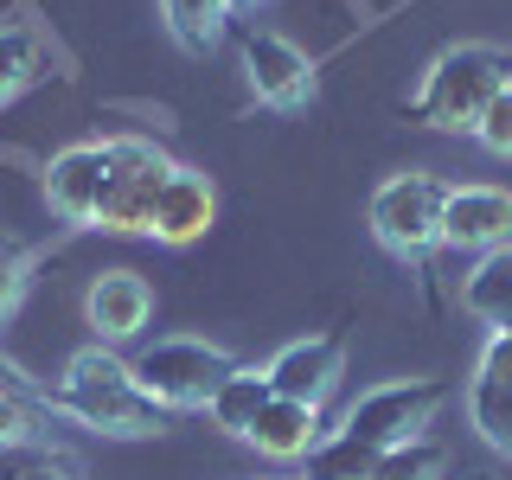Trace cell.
I'll return each instance as SVG.
<instances>
[{"mask_svg": "<svg viewBox=\"0 0 512 480\" xmlns=\"http://www.w3.org/2000/svg\"><path fill=\"white\" fill-rule=\"evenodd\" d=\"M455 480H500V474H487V468H468V474H455Z\"/></svg>", "mask_w": 512, "mask_h": 480, "instance_id": "obj_25", "label": "cell"}, {"mask_svg": "<svg viewBox=\"0 0 512 480\" xmlns=\"http://www.w3.org/2000/svg\"><path fill=\"white\" fill-rule=\"evenodd\" d=\"M448 404V384L442 378H397V384H372L359 404L346 410V436L372 442V448H397L429 436V423Z\"/></svg>", "mask_w": 512, "mask_h": 480, "instance_id": "obj_6", "label": "cell"}, {"mask_svg": "<svg viewBox=\"0 0 512 480\" xmlns=\"http://www.w3.org/2000/svg\"><path fill=\"white\" fill-rule=\"evenodd\" d=\"M372 480H448V448L436 436H416L397 448H378Z\"/></svg>", "mask_w": 512, "mask_h": 480, "instance_id": "obj_18", "label": "cell"}, {"mask_svg": "<svg viewBox=\"0 0 512 480\" xmlns=\"http://www.w3.org/2000/svg\"><path fill=\"white\" fill-rule=\"evenodd\" d=\"M103 205H96V231H122V237H148V218H154V199L167 186L173 160L141 135H109L103 141Z\"/></svg>", "mask_w": 512, "mask_h": 480, "instance_id": "obj_4", "label": "cell"}, {"mask_svg": "<svg viewBox=\"0 0 512 480\" xmlns=\"http://www.w3.org/2000/svg\"><path fill=\"white\" fill-rule=\"evenodd\" d=\"M269 397H276V391H269V372H263V365H231V378L212 391V404H205V410H212L218 429H231V436H250V423L263 416Z\"/></svg>", "mask_w": 512, "mask_h": 480, "instance_id": "obj_14", "label": "cell"}, {"mask_svg": "<svg viewBox=\"0 0 512 480\" xmlns=\"http://www.w3.org/2000/svg\"><path fill=\"white\" fill-rule=\"evenodd\" d=\"M263 372H269V391H276V397H295V404L320 410L333 391H340V378H346V340H340V333L295 340V346H282Z\"/></svg>", "mask_w": 512, "mask_h": 480, "instance_id": "obj_8", "label": "cell"}, {"mask_svg": "<svg viewBox=\"0 0 512 480\" xmlns=\"http://www.w3.org/2000/svg\"><path fill=\"white\" fill-rule=\"evenodd\" d=\"M231 7H237V13H244V7H256V0H231Z\"/></svg>", "mask_w": 512, "mask_h": 480, "instance_id": "obj_26", "label": "cell"}, {"mask_svg": "<svg viewBox=\"0 0 512 480\" xmlns=\"http://www.w3.org/2000/svg\"><path fill=\"white\" fill-rule=\"evenodd\" d=\"M442 205H448V186L436 173H391L372 192V237L404 263H423L442 244Z\"/></svg>", "mask_w": 512, "mask_h": 480, "instance_id": "obj_5", "label": "cell"}, {"mask_svg": "<svg viewBox=\"0 0 512 480\" xmlns=\"http://www.w3.org/2000/svg\"><path fill=\"white\" fill-rule=\"evenodd\" d=\"M231 352L212 346V340H192V333H173V340H154L148 352H135V384L154 397L160 410H205L212 404V391L224 378H231Z\"/></svg>", "mask_w": 512, "mask_h": 480, "instance_id": "obj_3", "label": "cell"}, {"mask_svg": "<svg viewBox=\"0 0 512 480\" xmlns=\"http://www.w3.org/2000/svg\"><path fill=\"white\" fill-rule=\"evenodd\" d=\"M103 141H77V148H58L52 167H45V205L64 224H96V205H103Z\"/></svg>", "mask_w": 512, "mask_h": 480, "instance_id": "obj_11", "label": "cell"}, {"mask_svg": "<svg viewBox=\"0 0 512 480\" xmlns=\"http://www.w3.org/2000/svg\"><path fill=\"white\" fill-rule=\"evenodd\" d=\"M244 77L256 90V103L269 109H308L314 103V58L301 52L295 39H282V32H244Z\"/></svg>", "mask_w": 512, "mask_h": 480, "instance_id": "obj_7", "label": "cell"}, {"mask_svg": "<svg viewBox=\"0 0 512 480\" xmlns=\"http://www.w3.org/2000/svg\"><path fill=\"white\" fill-rule=\"evenodd\" d=\"M256 455H269V461H308L320 442H327V423H320V410L314 404H295V397H269L263 416L250 423V436H244Z\"/></svg>", "mask_w": 512, "mask_h": 480, "instance_id": "obj_13", "label": "cell"}, {"mask_svg": "<svg viewBox=\"0 0 512 480\" xmlns=\"http://www.w3.org/2000/svg\"><path fill=\"white\" fill-rule=\"evenodd\" d=\"M461 301H468L474 320H487L493 333L512 327V244L506 250H487L480 256V269L468 276V288H461Z\"/></svg>", "mask_w": 512, "mask_h": 480, "instance_id": "obj_15", "label": "cell"}, {"mask_svg": "<svg viewBox=\"0 0 512 480\" xmlns=\"http://www.w3.org/2000/svg\"><path fill=\"white\" fill-rule=\"evenodd\" d=\"M13 480H77V468H71L64 455H52V448H45V455H32V461H26V468L13 474Z\"/></svg>", "mask_w": 512, "mask_h": 480, "instance_id": "obj_22", "label": "cell"}, {"mask_svg": "<svg viewBox=\"0 0 512 480\" xmlns=\"http://www.w3.org/2000/svg\"><path fill=\"white\" fill-rule=\"evenodd\" d=\"M160 13H167V32L180 39V52H212L237 7L231 0H160Z\"/></svg>", "mask_w": 512, "mask_h": 480, "instance_id": "obj_16", "label": "cell"}, {"mask_svg": "<svg viewBox=\"0 0 512 480\" xmlns=\"http://www.w3.org/2000/svg\"><path fill=\"white\" fill-rule=\"evenodd\" d=\"M20 288H26V269H20V256L0 244V314H7L13 301H20Z\"/></svg>", "mask_w": 512, "mask_h": 480, "instance_id": "obj_23", "label": "cell"}, {"mask_svg": "<svg viewBox=\"0 0 512 480\" xmlns=\"http://www.w3.org/2000/svg\"><path fill=\"white\" fill-rule=\"evenodd\" d=\"M512 84V58L493 52V45H461V52H442L429 64L423 90H416L410 116L442 128V135H474L487 103Z\"/></svg>", "mask_w": 512, "mask_h": 480, "instance_id": "obj_2", "label": "cell"}, {"mask_svg": "<svg viewBox=\"0 0 512 480\" xmlns=\"http://www.w3.org/2000/svg\"><path fill=\"white\" fill-rule=\"evenodd\" d=\"M0 397H26V378H20V372H13V365H7V359H0Z\"/></svg>", "mask_w": 512, "mask_h": 480, "instance_id": "obj_24", "label": "cell"}, {"mask_svg": "<svg viewBox=\"0 0 512 480\" xmlns=\"http://www.w3.org/2000/svg\"><path fill=\"white\" fill-rule=\"evenodd\" d=\"M468 423L480 429V442L512 455V378H493V372H474L468 384Z\"/></svg>", "mask_w": 512, "mask_h": 480, "instance_id": "obj_17", "label": "cell"}, {"mask_svg": "<svg viewBox=\"0 0 512 480\" xmlns=\"http://www.w3.org/2000/svg\"><path fill=\"white\" fill-rule=\"evenodd\" d=\"M442 244L448 250H506L512 244V192L500 186H448L442 205Z\"/></svg>", "mask_w": 512, "mask_h": 480, "instance_id": "obj_9", "label": "cell"}, {"mask_svg": "<svg viewBox=\"0 0 512 480\" xmlns=\"http://www.w3.org/2000/svg\"><path fill=\"white\" fill-rule=\"evenodd\" d=\"M212 218H218V192H212V180H205V173H192V167H173L167 186H160V199H154L148 237H154V244L186 250V244H199V237L212 231Z\"/></svg>", "mask_w": 512, "mask_h": 480, "instance_id": "obj_10", "label": "cell"}, {"mask_svg": "<svg viewBox=\"0 0 512 480\" xmlns=\"http://www.w3.org/2000/svg\"><path fill=\"white\" fill-rule=\"evenodd\" d=\"M474 135H480V148H487V154H506L512 160V84L487 103V116H480Z\"/></svg>", "mask_w": 512, "mask_h": 480, "instance_id": "obj_21", "label": "cell"}, {"mask_svg": "<svg viewBox=\"0 0 512 480\" xmlns=\"http://www.w3.org/2000/svg\"><path fill=\"white\" fill-rule=\"evenodd\" d=\"M372 468H378V448L372 442H359V436H327L308 455V480H372Z\"/></svg>", "mask_w": 512, "mask_h": 480, "instance_id": "obj_19", "label": "cell"}, {"mask_svg": "<svg viewBox=\"0 0 512 480\" xmlns=\"http://www.w3.org/2000/svg\"><path fill=\"white\" fill-rule=\"evenodd\" d=\"M52 410H64L71 423L96 429V436H116V442H148V436H167L173 429V410H160L103 340L84 346L64 365V378L52 391Z\"/></svg>", "mask_w": 512, "mask_h": 480, "instance_id": "obj_1", "label": "cell"}, {"mask_svg": "<svg viewBox=\"0 0 512 480\" xmlns=\"http://www.w3.org/2000/svg\"><path fill=\"white\" fill-rule=\"evenodd\" d=\"M154 314V288L135 269H103L84 295V320L96 327V340H135Z\"/></svg>", "mask_w": 512, "mask_h": 480, "instance_id": "obj_12", "label": "cell"}, {"mask_svg": "<svg viewBox=\"0 0 512 480\" xmlns=\"http://www.w3.org/2000/svg\"><path fill=\"white\" fill-rule=\"evenodd\" d=\"M45 58H39V39L26 26H0V103H13L26 84H39Z\"/></svg>", "mask_w": 512, "mask_h": 480, "instance_id": "obj_20", "label": "cell"}]
</instances>
